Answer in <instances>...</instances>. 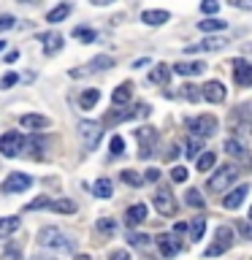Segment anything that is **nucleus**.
<instances>
[{
	"instance_id": "34",
	"label": "nucleus",
	"mask_w": 252,
	"mask_h": 260,
	"mask_svg": "<svg viewBox=\"0 0 252 260\" xmlns=\"http://www.w3.org/2000/svg\"><path fill=\"white\" fill-rule=\"evenodd\" d=\"M98 233L103 236V239H111L114 233H117V222H114V219H101V222H98Z\"/></svg>"
},
{
	"instance_id": "12",
	"label": "nucleus",
	"mask_w": 252,
	"mask_h": 260,
	"mask_svg": "<svg viewBox=\"0 0 252 260\" xmlns=\"http://www.w3.org/2000/svg\"><path fill=\"white\" fill-rule=\"evenodd\" d=\"M158 244H160V252H163L166 257H174L176 252H179V247H182V241H179L176 233H163V236H158Z\"/></svg>"
},
{
	"instance_id": "30",
	"label": "nucleus",
	"mask_w": 252,
	"mask_h": 260,
	"mask_svg": "<svg viewBox=\"0 0 252 260\" xmlns=\"http://www.w3.org/2000/svg\"><path fill=\"white\" fill-rule=\"evenodd\" d=\"M73 38H76L79 44H92L98 38V32L92 27H73Z\"/></svg>"
},
{
	"instance_id": "23",
	"label": "nucleus",
	"mask_w": 252,
	"mask_h": 260,
	"mask_svg": "<svg viewBox=\"0 0 252 260\" xmlns=\"http://www.w3.org/2000/svg\"><path fill=\"white\" fill-rule=\"evenodd\" d=\"M49 209L57 211V214H73V211H76V203L71 198H60V201H49Z\"/></svg>"
},
{
	"instance_id": "31",
	"label": "nucleus",
	"mask_w": 252,
	"mask_h": 260,
	"mask_svg": "<svg viewBox=\"0 0 252 260\" xmlns=\"http://www.w3.org/2000/svg\"><path fill=\"white\" fill-rule=\"evenodd\" d=\"M184 201H187V206H193V209H203L206 206V201H203V195L195 190V187H190V190L184 192Z\"/></svg>"
},
{
	"instance_id": "18",
	"label": "nucleus",
	"mask_w": 252,
	"mask_h": 260,
	"mask_svg": "<svg viewBox=\"0 0 252 260\" xmlns=\"http://www.w3.org/2000/svg\"><path fill=\"white\" fill-rule=\"evenodd\" d=\"M41 41H46V46H44V54H46V57H54V54L62 49V36H60V32H49V36H41Z\"/></svg>"
},
{
	"instance_id": "36",
	"label": "nucleus",
	"mask_w": 252,
	"mask_h": 260,
	"mask_svg": "<svg viewBox=\"0 0 252 260\" xmlns=\"http://www.w3.org/2000/svg\"><path fill=\"white\" fill-rule=\"evenodd\" d=\"M182 95H184L190 103H198V101H201V87H198V84H184Z\"/></svg>"
},
{
	"instance_id": "20",
	"label": "nucleus",
	"mask_w": 252,
	"mask_h": 260,
	"mask_svg": "<svg viewBox=\"0 0 252 260\" xmlns=\"http://www.w3.org/2000/svg\"><path fill=\"white\" fill-rule=\"evenodd\" d=\"M168 79H171V68L166 62L154 65V68L149 71V81H152V84H168Z\"/></svg>"
},
{
	"instance_id": "27",
	"label": "nucleus",
	"mask_w": 252,
	"mask_h": 260,
	"mask_svg": "<svg viewBox=\"0 0 252 260\" xmlns=\"http://www.w3.org/2000/svg\"><path fill=\"white\" fill-rule=\"evenodd\" d=\"M109 68H114V57L109 54H98L89 60V71H109Z\"/></svg>"
},
{
	"instance_id": "24",
	"label": "nucleus",
	"mask_w": 252,
	"mask_h": 260,
	"mask_svg": "<svg viewBox=\"0 0 252 260\" xmlns=\"http://www.w3.org/2000/svg\"><path fill=\"white\" fill-rule=\"evenodd\" d=\"M68 14H71V3H60L57 8H52V11L46 14V22L49 24H57V22H62Z\"/></svg>"
},
{
	"instance_id": "40",
	"label": "nucleus",
	"mask_w": 252,
	"mask_h": 260,
	"mask_svg": "<svg viewBox=\"0 0 252 260\" xmlns=\"http://www.w3.org/2000/svg\"><path fill=\"white\" fill-rule=\"evenodd\" d=\"M201 11L206 14V16H214V14L219 11V3H217V0H203V3H201Z\"/></svg>"
},
{
	"instance_id": "22",
	"label": "nucleus",
	"mask_w": 252,
	"mask_h": 260,
	"mask_svg": "<svg viewBox=\"0 0 252 260\" xmlns=\"http://www.w3.org/2000/svg\"><path fill=\"white\" fill-rule=\"evenodd\" d=\"M174 73H179V76H198V73H203V62H176Z\"/></svg>"
},
{
	"instance_id": "14",
	"label": "nucleus",
	"mask_w": 252,
	"mask_h": 260,
	"mask_svg": "<svg viewBox=\"0 0 252 260\" xmlns=\"http://www.w3.org/2000/svg\"><path fill=\"white\" fill-rule=\"evenodd\" d=\"M171 19L168 11H163V8H149V11L141 14V22L149 24V27H160V24H166Z\"/></svg>"
},
{
	"instance_id": "49",
	"label": "nucleus",
	"mask_w": 252,
	"mask_h": 260,
	"mask_svg": "<svg viewBox=\"0 0 252 260\" xmlns=\"http://www.w3.org/2000/svg\"><path fill=\"white\" fill-rule=\"evenodd\" d=\"M239 231H241L244 239H249V222H244V219H241V222H239Z\"/></svg>"
},
{
	"instance_id": "8",
	"label": "nucleus",
	"mask_w": 252,
	"mask_h": 260,
	"mask_svg": "<svg viewBox=\"0 0 252 260\" xmlns=\"http://www.w3.org/2000/svg\"><path fill=\"white\" fill-rule=\"evenodd\" d=\"M30 187H33V176L22 174V171H16V174H11V176L6 179L0 190H3L6 195H11V192H24V190H30Z\"/></svg>"
},
{
	"instance_id": "41",
	"label": "nucleus",
	"mask_w": 252,
	"mask_h": 260,
	"mask_svg": "<svg viewBox=\"0 0 252 260\" xmlns=\"http://www.w3.org/2000/svg\"><path fill=\"white\" fill-rule=\"evenodd\" d=\"M16 81H19V76H16V73H3V79H0V89H11Z\"/></svg>"
},
{
	"instance_id": "57",
	"label": "nucleus",
	"mask_w": 252,
	"mask_h": 260,
	"mask_svg": "<svg viewBox=\"0 0 252 260\" xmlns=\"http://www.w3.org/2000/svg\"><path fill=\"white\" fill-rule=\"evenodd\" d=\"M3 49H6V41H0V52H3Z\"/></svg>"
},
{
	"instance_id": "29",
	"label": "nucleus",
	"mask_w": 252,
	"mask_h": 260,
	"mask_svg": "<svg viewBox=\"0 0 252 260\" xmlns=\"http://www.w3.org/2000/svg\"><path fill=\"white\" fill-rule=\"evenodd\" d=\"M92 192L98 195V198H111V192H114L111 190V179H106V176L98 179V182L92 184Z\"/></svg>"
},
{
	"instance_id": "47",
	"label": "nucleus",
	"mask_w": 252,
	"mask_h": 260,
	"mask_svg": "<svg viewBox=\"0 0 252 260\" xmlns=\"http://www.w3.org/2000/svg\"><path fill=\"white\" fill-rule=\"evenodd\" d=\"M109 260H130V255H128L125 249H114L111 255H109Z\"/></svg>"
},
{
	"instance_id": "11",
	"label": "nucleus",
	"mask_w": 252,
	"mask_h": 260,
	"mask_svg": "<svg viewBox=\"0 0 252 260\" xmlns=\"http://www.w3.org/2000/svg\"><path fill=\"white\" fill-rule=\"evenodd\" d=\"M233 65V76H236V84L239 87H249L252 84V65L244 60V57H236L231 62Z\"/></svg>"
},
{
	"instance_id": "50",
	"label": "nucleus",
	"mask_w": 252,
	"mask_h": 260,
	"mask_svg": "<svg viewBox=\"0 0 252 260\" xmlns=\"http://www.w3.org/2000/svg\"><path fill=\"white\" fill-rule=\"evenodd\" d=\"M3 60H6V62H16V60H19V52L14 49V52H8V54L3 57Z\"/></svg>"
},
{
	"instance_id": "48",
	"label": "nucleus",
	"mask_w": 252,
	"mask_h": 260,
	"mask_svg": "<svg viewBox=\"0 0 252 260\" xmlns=\"http://www.w3.org/2000/svg\"><path fill=\"white\" fill-rule=\"evenodd\" d=\"M158 179H160V171H158V168H149V171H146V182H158Z\"/></svg>"
},
{
	"instance_id": "53",
	"label": "nucleus",
	"mask_w": 252,
	"mask_h": 260,
	"mask_svg": "<svg viewBox=\"0 0 252 260\" xmlns=\"http://www.w3.org/2000/svg\"><path fill=\"white\" fill-rule=\"evenodd\" d=\"M89 3H92V6H111L114 0H89Z\"/></svg>"
},
{
	"instance_id": "26",
	"label": "nucleus",
	"mask_w": 252,
	"mask_h": 260,
	"mask_svg": "<svg viewBox=\"0 0 252 260\" xmlns=\"http://www.w3.org/2000/svg\"><path fill=\"white\" fill-rule=\"evenodd\" d=\"M198 27H201L203 32H223V30L228 27V22L217 19V16H211V19H203V22H198Z\"/></svg>"
},
{
	"instance_id": "38",
	"label": "nucleus",
	"mask_w": 252,
	"mask_h": 260,
	"mask_svg": "<svg viewBox=\"0 0 252 260\" xmlns=\"http://www.w3.org/2000/svg\"><path fill=\"white\" fill-rule=\"evenodd\" d=\"M128 241L133 244V247H149V236H144V233H130Z\"/></svg>"
},
{
	"instance_id": "4",
	"label": "nucleus",
	"mask_w": 252,
	"mask_h": 260,
	"mask_svg": "<svg viewBox=\"0 0 252 260\" xmlns=\"http://www.w3.org/2000/svg\"><path fill=\"white\" fill-rule=\"evenodd\" d=\"M79 136H81V141H84L87 149L92 152L103 138V125L101 122H92V119H81L79 122Z\"/></svg>"
},
{
	"instance_id": "45",
	"label": "nucleus",
	"mask_w": 252,
	"mask_h": 260,
	"mask_svg": "<svg viewBox=\"0 0 252 260\" xmlns=\"http://www.w3.org/2000/svg\"><path fill=\"white\" fill-rule=\"evenodd\" d=\"M231 6L241 8V11H252V0H231Z\"/></svg>"
},
{
	"instance_id": "43",
	"label": "nucleus",
	"mask_w": 252,
	"mask_h": 260,
	"mask_svg": "<svg viewBox=\"0 0 252 260\" xmlns=\"http://www.w3.org/2000/svg\"><path fill=\"white\" fill-rule=\"evenodd\" d=\"M14 24H16V19H14V16H11V14H3V16H0V32H6V30H11V27H14Z\"/></svg>"
},
{
	"instance_id": "21",
	"label": "nucleus",
	"mask_w": 252,
	"mask_h": 260,
	"mask_svg": "<svg viewBox=\"0 0 252 260\" xmlns=\"http://www.w3.org/2000/svg\"><path fill=\"white\" fill-rule=\"evenodd\" d=\"M130 95H133V84H130V81H125V84H119L117 89H114L111 101H114V106H125V103L130 101Z\"/></svg>"
},
{
	"instance_id": "25",
	"label": "nucleus",
	"mask_w": 252,
	"mask_h": 260,
	"mask_svg": "<svg viewBox=\"0 0 252 260\" xmlns=\"http://www.w3.org/2000/svg\"><path fill=\"white\" fill-rule=\"evenodd\" d=\"M225 152L231 154V157H236V160H244V157H247V149H244V144L236 141V138H228V141H225Z\"/></svg>"
},
{
	"instance_id": "1",
	"label": "nucleus",
	"mask_w": 252,
	"mask_h": 260,
	"mask_svg": "<svg viewBox=\"0 0 252 260\" xmlns=\"http://www.w3.org/2000/svg\"><path fill=\"white\" fill-rule=\"evenodd\" d=\"M44 249H54V252H71L73 249V244L62 236L60 228H54V225H46V228H41L38 231V239H36Z\"/></svg>"
},
{
	"instance_id": "16",
	"label": "nucleus",
	"mask_w": 252,
	"mask_h": 260,
	"mask_svg": "<svg viewBox=\"0 0 252 260\" xmlns=\"http://www.w3.org/2000/svg\"><path fill=\"white\" fill-rule=\"evenodd\" d=\"M19 125H22V127H30V130H44V127L52 125V122H49L44 114H22V117H19Z\"/></svg>"
},
{
	"instance_id": "56",
	"label": "nucleus",
	"mask_w": 252,
	"mask_h": 260,
	"mask_svg": "<svg viewBox=\"0 0 252 260\" xmlns=\"http://www.w3.org/2000/svg\"><path fill=\"white\" fill-rule=\"evenodd\" d=\"M73 260H92V257H89V255H76Z\"/></svg>"
},
{
	"instance_id": "17",
	"label": "nucleus",
	"mask_w": 252,
	"mask_h": 260,
	"mask_svg": "<svg viewBox=\"0 0 252 260\" xmlns=\"http://www.w3.org/2000/svg\"><path fill=\"white\" fill-rule=\"evenodd\" d=\"M247 192H249V184H239V187H236V190L223 201V203H225V209H231V211H233V209H239L241 203H244V198H247Z\"/></svg>"
},
{
	"instance_id": "28",
	"label": "nucleus",
	"mask_w": 252,
	"mask_h": 260,
	"mask_svg": "<svg viewBox=\"0 0 252 260\" xmlns=\"http://www.w3.org/2000/svg\"><path fill=\"white\" fill-rule=\"evenodd\" d=\"M16 228H19V217H3L0 219V239H8Z\"/></svg>"
},
{
	"instance_id": "6",
	"label": "nucleus",
	"mask_w": 252,
	"mask_h": 260,
	"mask_svg": "<svg viewBox=\"0 0 252 260\" xmlns=\"http://www.w3.org/2000/svg\"><path fill=\"white\" fill-rule=\"evenodd\" d=\"M154 209H158V214H163V217L176 214V198L168 187H160V190L154 192Z\"/></svg>"
},
{
	"instance_id": "32",
	"label": "nucleus",
	"mask_w": 252,
	"mask_h": 260,
	"mask_svg": "<svg viewBox=\"0 0 252 260\" xmlns=\"http://www.w3.org/2000/svg\"><path fill=\"white\" fill-rule=\"evenodd\" d=\"M203 231H206V217H195L193 225H190V239L193 241H201L203 239Z\"/></svg>"
},
{
	"instance_id": "10",
	"label": "nucleus",
	"mask_w": 252,
	"mask_h": 260,
	"mask_svg": "<svg viewBox=\"0 0 252 260\" xmlns=\"http://www.w3.org/2000/svg\"><path fill=\"white\" fill-rule=\"evenodd\" d=\"M228 95V89L223 87V81H206V84H201V98L209 103H223Z\"/></svg>"
},
{
	"instance_id": "52",
	"label": "nucleus",
	"mask_w": 252,
	"mask_h": 260,
	"mask_svg": "<svg viewBox=\"0 0 252 260\" xmlns=\"http://www.w3.org/2000/svg\"><path fill=\"white\" fill-rule=\"evenodd\" d=\"M187 231V222H176L174 225V233H184Z\"/></svg>"
},
{
	"instance_id": "37",
	"label": "nucleus",
	"mask_w": 252,
	"mask_h": 260,
	"mask_svg": "<svg viewBox=\"0 0 252 260\" xmlns=\"http://www.w3.org/2000/svg\"><path fill=\"white\" fill-rule=\"evenodd\" d=\"M198 152H203V149H201V141H198V138H190V141L184 144V152H182V154H184V157H195Z\"/></svg>"
},
{
	"instance_id": "42",
	"label": "nucleus",
	"mask_w": 252,
	"mask_h": 260,
	"mask_svg": "<svg viewBox=\"0 0 252 260\" xmlns=\"http://www.w3.org/2000/svg\"><path fill=\"white\" fill-rule=\"evenodd\" d=\"M171 179H174V182H184V179H187V168L184 166H174V168H171Z\"/></svg>"
},
{
	"instance_id": "54",
	"label": "nucleus",
	"mask_w": 252,
	"mask_h": 260,
	"mask_svg": "<svg viewBox=\"0 0 252 260\" xmlns=\"http://www.w3.org/2000/svg\"><path fill=\"white\" fill-rule=\"evenodd\" d=\"M144 65H149V60H146V57H144V60H136L133 68H144Z\"/></svg>"
},
{
	"instance_id": "19",
	"label": "nucleus",
	"mask_w": 252,
	"mask_h": 260,
	"mask_svg": "<svg viewBox=\"0 0 252 260\" xmlns=\"http://www.w3.org/2000/svg\"><path fill=\"white\" fill-rule=\"evenodd\" d=\"M101 101V89H95V87H89V89H84V92L79 95V109H95V103Z\"/></svg>"
},
{
	"instance_id": "44",
	"label": "nucleus",
	"mask_w": 252,
	"mask_h": 260,
	"mask_svg": "<svg viewBox=\"0 0 252 260\" xmlns=\"http://www.w3.org/2000/svg\"><path fill=\"white\" fill-rule=\"evenodd\" d=\"M46 206H49V198H36V201H30L24 209H27V211H36V209H46Z\"/></svg>"
},
{
	"instance_id": "39",
	"label": "nucleus",
	"mask_w": 252,
	"mask_h": 260,
	"mask_svg": "<svg viewBox=\"0 0 252 260\" xmlns=\"http://www.w3.org/2000/svg\"><path fill=\"white\" fill-rule=\"evenodd\" d=\"M109 149H111V154H122V152H125V138H122V136H114L111 144H109Z\"/></svg>"
},
{
	"instance_id": "35",
	"label": "nucleus",
	"mask_w": 252,
	"mask_h": 260,
	"mask_svg": "<svg viewBox=\"0 0 252 260\" xmlns=\"http://www.w3.org/2000/svg\"><path fill=\"white\" fill-rule=\"evenodd\" d=\"M122 182H125V184H130V187H141L144 184V176H138L136 174V171H122Z\"/></svg>"
},
{
	"instance_id": "3",
	"label": "nucleus",
	"mask_w": 252,
	"mask_h": 260,
	"mask_svg": "<svg viewBox=\"0 0 252 260\" xmlns=\"http://www.w3.org/2000/svg\"><path fill=\"white\" fill-rule=\"evenodd\" d=\"M187 130H190L195 138L214 136L217 133V117H211V114H198V117H190V119H187Z\"/></svg>"
},
{
	"instance_id": "5",
	"label": "nucleus",
	"mask_w": 252,
	"mask_h": 260,
	"mask_svg": "<svg viewBox=\"0 0 252 260\" xmlns=\"http://www.w3.org/2000/svg\"><path fill=\"white\" fill-rule=\"evenodd\" d=\"M214 244H211V247L206 249V252H203V255H206V257H217V255H223V252L225 249H231V239H233V231H231V228H228V225H219L217 228V233H214Z\"/></svg>"
},
{
	"instance_id": "33",
	"label": "nucleus",
	"mask_w": 252,
	"mask_h": 260,
	"mask_svg": "<svg viewBox=\"0 0 252 260\" xmlns=\"http://www.w3.org/2000/svg\"><path fill=\"white\" fill-rule=\"evenodd\" d=\"M214 162H217L214 152H201V157H198V171H201V174H206V171L214 168Z\"/></svg>"
},
{
	"instance_id": "46",
	"label": "nucleus",
	"mask_w": 252,
	"mask_h": 260,
	"mask_svg": "<svg viewBox=\"0 0 252 260\" xmlns=\"http://www.w3.org/2000/svg\"><path fill=\"white\" fill-rule=\"evenodd\" d=\"M0 260H22L19 257V249H6L3 255H0Z\"/></svg>"
},
{
	"instance_id": "13",
	"label": "nucleus",
	"mask_w": 252,
	"mask_h": 260,
	"mask_svg": "<svg viewBox=\"0 0 252 260\" xmlns=\"http://www.w3.org/2000/svg\"><path fill=\"white\" fill-rule=\"evenodd\" d=\"M146 214H149L146 203H133V206H128V211H125V222L130 228H136V225H141L144 219H146Z\"/></svg>"
},
{
	"instance_id": "51",
	"label": "nucleus",
	"mask_w": 252,
	"mask_h": 260,
	"mask_svg": "<svg viewBox=\"0 0 252 260\" xmlns=\"http://www.w3.org/2000/svg\"><path fill=\"white\" fill-rule=\"evenodd\" d=\"M163 154H166V160H174L179 154V149H176V146H168V152H163Z\"/></svg>"
},
{
	"instance_id": "15",
	"label": "nucleus",
	"mask_w": 252,
	"mask_h": 260,
	"mask_svg": "<svg viewBox=\"0 0 252 260\" xmlns=\"http://www.w3.org/2000/svg\"><path fill=\"white\" fill-rule=\"evenodd\" d=\"M228 44L225 38H214V36H209L206 41H201V44H193V46H187V52H217V49H223Z\"/></svg>"
},
{
	"instance_id": "2",
	"label": "nucleus",
	"mask_w": 252,
	"mask_h": 260,
	"mask_svg": "<svg viewBox=\"0 0 252 260\" xmlns=\"http://www.w3.org/2000/svg\"><path fill=\"white\" fill-rule=\"evenodd\" d=\"M239 179V168L236 166H219L214 174L209 176V182H206V190L209 192H225V190H231V184Z\"/></svg>"
},
{
	"instance_id": "9",
	"label": "nucleus",
	"mask_w": 252,
	"mask_h": 260,
	"mask_svg": "<svg viewBox=\"0 0 252 260\" xmlns=\"http://www.w3.org/2000/svg\"><path fill=\"white\" fill-rule=\"evenodd\" d=\"M136 136H138V157H141V160L152 157L154 141H158V136H154V130H152V127H141Z\"/></svg>"
},
{
	"instance_id": "55",
	"label": "nucleus",
	"mask_w": 252,
	"mask_h": 260,
	"mask_svg": "<svg viewBox=\"0 0 252 260\" xmlns=\"http://www.w3.org/2000/svg\"><path fill=\"white\" fill-rule=\"evenodd\" d=\"M33 260H54V257H49V255H33Z\"/></svg>"
},
{
	"instance_id": "7",
	"label": "nucleus",
	"mask_w": 252,
	"mask_h": 260,
	"mask_svg": "<svg viewBox=\"0 0 252 260\" xmlns=\"http://www.w3.org/2000/svg\"><path fill=\"white\" fill-rule=\"evenodd\" d=\"M24 149V136L22 133H6V136H0V154L3 157H16Z\"/></svg>"
},
{
	"instance_id": "58",
	"label": "nucleus",
	"mask_w": 252,
	"mask_h": 260,
	"mask_svg": "<svg viewBox=\"0 0 252 260\" xmlns=\"http://www.w3.org/2000/svg\"><path fill=\"white\" fill-rule=\"evenodd\" d=\"M22 3H30V0H22Z\"/></svg>"
}]
</instances>
